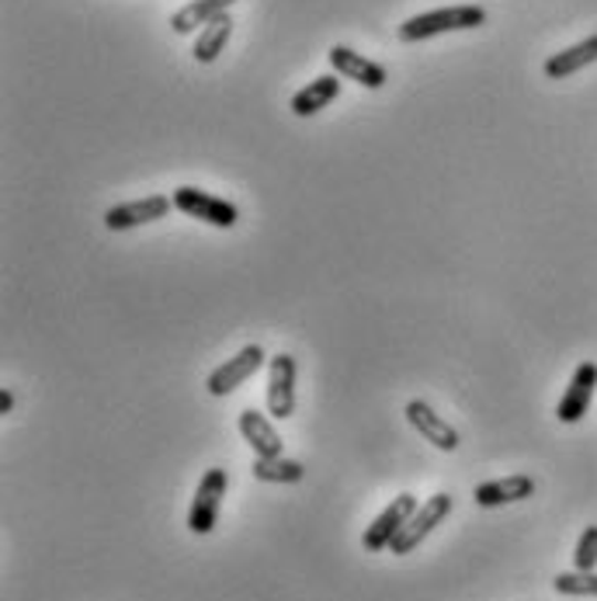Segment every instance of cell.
<instances>
[{
  "label": "cell",
  "instance_id": "obj_20",
  "mask_svg": "<svg viewBox=\"0 0 597 601\" xmlns=\"http://www.w3.org/2000/svg\"><path fill=\"white\" fill-rule=\"evenodd\" d=\"M573 570H597V525H587L573 549Z\"/></svg>",
  "mask_w": 597,
  "mask_h": 601
},
{
  "label": "cell",
  "instance_id": "obj_3",
  "mask_svg": "<svg viewBox=\"0 0 597 601\" xmlns=\"http://www.w3.org/2000/svg\"><path fill=\"white\" fill-rule=\"evenodd\" d=\"M174 199V209L191 215V220H202L209 226H220V230H233L236 220H241V212H236L233 202L220 199V196H209V191L195 188V184H181L171 191Z\"/></svg>",
  "mask_w": 597,
  "mask_h": 601
},
{
  "label": "cell",
  "instance_id": "obj_14",
  "mask_svg": "<svg viewBox=\"0 0 597 601\" xmlns=\"http://www.w3.org/2000/svg\"><path fill=\"white\" fill-rule=\"evenodd\" d=\"M338 98H341V77L338 74H323V77H313L306 87H299L292 94L289 108H292V115L309 118V115L323 112L330 102H338Z\"/></svg>",
  "mask_w": 597,
  "mask_h": 601
},
{
  "label": "cell",
  "instance_id": "obj_21",
  "mask_svg": "<svg viewBox=\"0 0 597 601\" xmlns=\"http://www.w3.org/2000/svg\"><path fill=\"white\" fill-rule=\"evenodd\" d=\"M11 411H14V393L0 390V414H11Z\"/></svg>",
  "mask_w": 597,
  "mask_h": 601
},
{
  "label": "cell",
  "instance_id": "obj_1",
  "mask_svg": "<svg viewBox=\"0 0 597 601\" xmlns=\"http://www.w3.org/2000/svg\"><path fill=\"white\" fill-rule=\"evenodd\" d=\"M487 25V11L480 4H456V8H438V11H424L414 14L399 25V42H424L435 35L448 32H469Z\"/></svg>",
  "mask_w": 597,
  "mask_h": 601
},
{
  "label": "cell",
  "instance_id": "obj_16",
  "mask_svg": "<svg viewBox=\"0 0 597 601\" xmlns=\"http://www.w3.org/2000/svg\"><path fill=\"white\" fill-rule=\"evenodd\" d=\"M236 4V0H191V4H184L174 18H171V29L178 35H191L199 25L205 29L209 21H216L220 14H230V8Z\"/></svg>",
  "mask_w": 597,
  "mask_h": 601
},
{
  "label": "cell",
  "instance_id": "obj_8",
  "mask_svg": "<svg viewBox=\"0 0 597 601\" xmlns=\"http://www.w3.org/2000/svg\"><path fill=\"white\" fill-rule=\"evenodd\" d=\"M327 60H330L333 74H338L341 81H354V84H362V87H369V91H379L382 84L390 81L386 66L375 63V60H369L365 53L348 50V45H333V50L327 53Z\"/></svg>",
  "mask_w": 597,
  "mask_h": 601
},
{
  "label": "cell",
  "instance_id": "obj_6",
  "mask_svg": "<svg viewBox=\"0 0 597 601\" xmlns=\"http://www.w3.org/2000/svg\"><path fill=\"white\" fill-rule=\"evenodd\" d=\"M420 508V500L414 494H399L393 497V504L386 512H382L369 528H365V536H362V546L365 552H382V549H390L393 539L403 533V525H407L414 518V512Z\"/></svg>",
  "mask_w": 597,
  "mask_h": 601
},
{
  "label": "cell",
  "instance_id": "obj_11",
  "mask_svg": "<svg viewBox=\"0 0 597 601\" xmlns=\"http://www.w3.org/2000/svg\"><path fill=\"white\" fill-rule=\"evenodd\" d=\"M407 421L420 431V439H427L435 449H441V452H456L459 449V431L451 428L441 414H435L431 403L411 400L407 403Z\"/></svg>",
  "mask_w": 597,
  "mask_h": 601
},
{
  "label": "cell",
  "instance_id": "obj_17",
  "mask_svg": "<svg viewBox=\"0 0 597 601\" xmlns=\"http://www.w3.org/2000/svg\"><path fill=\"white\" fill-rule=\"evenodd\" d=\"M230 35H233V18L230 14H220L216 21H209V25L199 32L191 56H195V63H216L220 53H226Z\"/></svg>",
  "mask_w": 597,
  "mask_h": 601
},
{
  "label": "cell",
  "instance_id": "obj_2",
  "mask_svg": "<svg viewBox=\"0 0 597 601\" xmlns=\"http://www.w3.org/2000/svg\"><path fill=\"white\" fill-rule=\"evenodd\" d=\"M226 487H230V476L220 466H212L199 479V491H195V497H191V508H188V528L195 536H209L212 528H216L223 497H226Z\"/></svg>",
  "mask_w": 597,
  "mask_h": 601
},
{
  "label": "cell",
  "instance_id": "obj_4",
  "mask_svg": "<svg viewBox=\"0 0 597 601\" xmlns=\"http://www.w3.org/2000/svg\"><path fill=\"white\" fill-rule=\"evenodd\" d=\"M451 515V497L448 494H435V497H427L424 504H420V508L414 512V518L407 521V525H403V533L393 539V552H396V557H407V552H414L427 536H431L435 533V528L445 521Z\"/></svg>",
  "mask_w": 597,
  "mask_h": 601
},
{
  "label": "cell",
  "instance_id": "obj_18",
  "mask_svg": "<svg viewBox=\"0 0 597 601\" xmlns=\"http://www.w3.org/2000/svg\"><path fill=\"white\" fill-rule=\"evenodd\" d=\"M254 479L260 484H302L306 466L299 460H289V455H275V460H260L254 455Z\"/></svg>",
  "mask_w": 597,
  "mask_h": 601
},
{
  "label": "cell",
  "instance_id": "obj_19",
  "mask_svg": "<svg viewBox=\"0 0 597 601\" xmlns=\"http://www.w3.org/2000/svg\"><path fill=\"white\" fill-rule=\"evenodd\" d=\"M556 594L566 598H597V570H569L553 581Z\"/></svg>",
  "mask_w": 597,
  "mask_h": 601
},
{
  "label": "cell",
  "instance_id": "obj_12",
  "mask_svg": "<svg viewBox=\"0 0 597 601\" xmlns=\"http://www.w3.org/2000/svg\"><path fill=\"white\" fill-rule=\"evenodd\" d=\"M535 494V479L529 473H514L504 479H487L472 491V500L480 508H504V504H518V500H529Z\"/></svg>",
  "mask_w": 597,
  "mask_h": 601
},
{
  "label": "cell",
  "instance_id": "obj_15",
  "mask_svg": "<svg viewBox=\"0 0 597 601\" xmlns=\"http://www.w3.org/2000/svg\"><path fill=\"white\" fill-rule=\"evenodd\" d=\"M590 63H597V35H590V39H584L577 45H569V50H563V53H553V56L545 60L542 70H545L548 81H566L569 74H577V70H584Z\"/></svg>",
  "mask_w": 597,
  "mask_h": 601
},
{
  "label": "cell",
  "instance_id": "obj_10",
  "mask_svg": "<svg viewBox=\"0 0 597 601\" xmlns=\"http://www.w3.org/2000/svg\"><path fill=\"white\" fill-rule=\"evenodd\" d=\"M594 390H597V362H580L577 369H573V379H569V387L556 407V418L563 424H577L584 421V414L590 411V403H594Z\"/></svg>",
  "mask_w": 597,
  "mask_h": 601
},
{
  "label": "cell",
  "instance_id": "obj_7",
  "mask_svg": "<svg viewBox=\"0 0 597 601\" xmlns=\"http://www.w3.org/2000/svg\"><path fill=\"white\" fill-rule=\"evenodd\" d=\"M174 199L171 196H147V199H136V202H122V205H111L105 212V226L111 233H122V230H136V226H147L163 220L171 212Z\"/></svg>",
  "mask_w": 597,
  "mask_h": 601
},
{
  "label": "cell",
  "instance_id": "obj_5",
  "mask_svg": "<svg viewBox=\"0 0 597 601\" xmlns=\"http://www.w3.org/2000/svg\"><path fill=\"white\" fill-rule=\"evenodd\" d=\"M265 358H268V355H265V348H260V345L241 348L233 358H226V362H223L220 369H212V372H209V379H205L209 393H212V397H230L233 390H241L250 376L260 372V366H265Z\"/></svg>",
  "mask_w": 597,
  "mask_h": 601
},
{
  "label": "cell",
  "instance_id": "obj_13",
  "mask_svg": "<svg viewBox=\"0 0 597 601\" xmlns=\"http://www.w3.org/2000/svg\"><path fill=\"white\" fill-rule=\"evenodd\" d=\"M236 428H241L244 442L254 449V455H260V460H275V455H281V435L275 431V424L254 411V407H247V411H241V418H236Z\"/></svg>",
  "mask_w": 597,
  "mask_h": 601
},
{
  "label": "cell",
  "instance_id": "obj_9",
  "mask_svg": "<svg viewBox=\"0 0 597 601\" xmlns=\"http://www.w3.org/2000/svg\"><path fill=\"white\" fill-rule=\"evenodd\" d=\"M296 411V358L275 355L268 362V414L285 421Z\"/></svg>",
  "mask_w": 597,
  "mask_h": 601
}]
</instances>
